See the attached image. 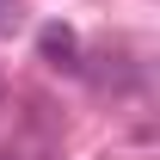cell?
<instances>
[{
    "label": "cell",
    "instance_id": "obj_3",
    "mask_svg": "<svg viewBox=\"0 0 160 160\" xmlns=\"http://www.w3.org/2000/svg\"><path fill=\"white\" fill-rule=\"evenodd\" d=\"M0 99H6V80H0Z\"/></svg>",
    "mask_w": 160,
    "mask_h": 160
},
{
    "label": "cell",
    "instance_id": "obj_1",
    "mask_svg": "<svg viewBox=\"0 0 160 160\" xmlns=\"http://www.w3.org/2000/svg\"><path fill=\"white\" fill-rule=\"evenodd\" d=\"M37 49H43V62H49V68H80V43H74V31H68V25H43Z\"/></svg>",
    "mask_w": 160,
    "mask_h": 160
},
{
    "label": "cell",
    "instance_id": "obj_2",
    "mask_svg": "<svg viewBox=\"0 0 160 160\" xmlns=\"http://www.w3.org/2000/svg\"><path fill=\"white\" fill-rule=\"evenodd\" d=\"M12 19H19V0H0V31H12Z\"/></svg>",
    "mask_w": 160,
    "mask_h": 160
},
{
    "label": "cell",
    "instance_id": "obj_4",
    "mask_svg": "<svg viewBox=\"0 0 160 160\" xmlns=\"http://www.w3.org/2000/svg\"><path fill=\"white\" fill-rule=\"evenodd\" d=\"M0 160H6V154H0Z\"/></svg>",
    "mask_w": 160,
    "mask_h": 160
}]
</instances>
